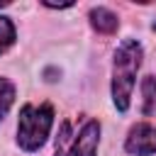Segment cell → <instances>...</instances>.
Here are the masks:
<instances>
[{
    "instance_id": "ba28073f",
    "label": "cell",
    "mask_w": 156,
    "mask_h": 156,
    "mask_svg": "<svg viewBox=\"0 0 156 156\" xmlns=\"http://www.w3.org/2000/svg\"><path fill=\"white\" fill-rule=\"evenodd\" d=\"M15 41V24L7 17H0V54L7 51Z\"/></svg>"
},
{
    "instance_id": "8992f818",
    "label": "cell",
    "mask_w": 156,
    "mask_h": 156,
    "mask_svg": "<svg viewBox=\"0 0 156 156\" xmlns=\"http://www.w3.org/2000/svg\"><path fill=\"white\" fill-rule=\"evenodd\" d=\"M141 112L144 115H156V78L146 76L141 80Z\"/></svg>"
},
{
    "instance_id": "277c9868",
    "label": "cell",
    "mask_w": 156,
    "mask_h": 156,
    "mask_svg": "<svg viewBox=\"0 0 156 156\" xmlns=\"http://www.w3.org/2000/svg\"><path fill=\"white\" fill-rule=\"evenodd\" d=\"M124 149L134 156H149V154H156V127L154 124H136L132 127L127 141H124Z\"/></svg>"
},
{
    "instance_id": "7a4b0ae2",
    "label": "cell",
    "mask_w": 156,
    "mask_h": 156,
    "mask_svg": "<svg viewBox=\"0 0 156 156\" xmlns=\"http://www.w3.org/2000/svg\"><path fill=\"white\" fill-rule=\"evenodd\" d=\"M141 66V46L134 39H124L115 54V66H112V98L119 112L129 107V98L134 90L136 71Z\"/></svg>"
},
{
    "instance_id": "52a82bcc",
    "label": "cell",
    "mask_w": 156,
    "mask_h": 156,
    "mask_svg": "<svg viewBox=\"0 0 156 156\" xmlns=\"http://www.w3.org/2000/svg\"><path fill=\"white\" fill-rule=\"evenodd\" d=\"M12 100H15V85H12L10 80L0 78V119H2V117H5V112L10 110Z\"/></svg>"
},
{
    "instance_id": "9c48e42d",
    "label": "cell",
    "mask_w": 156,
    "mask_h": 156,
    "mask_svg": "<svg viewBox=\"0 0 156 156\" xmlns=\"http://www.w3.org/2000/svg\"><path fill=\"white\" fill-rule=\"evenodd\" d=\"M154 29H156V24H154Z\"/></svg>"
},
{
    "instance_id": "6da1fadb",
    "label": "cell",
    "mask_w": 156,
    "mask_h": 156,
    "mask_svg": "<svg viewBox=\"0 0 156 156\" xmlns=\"http://www.w3.org/2000/svg\"><path fill=\"white\" fill-rule=\"evenodd\" d=\"M100 141V124L93 117L63 119L56 136V156H95Z\"/></svg>"
},
{
    "instance_id": "3957f363",
    "label": "cell",
    "mask_w": 156,
    "mask_h": 156,
    "mask_svg": "<svg viewBox=\"0 0 156 156\" xmlns=\"http://www.w3.org/2000/svg\"><path fill=\"white\" fill-rule=\"evenodd\" d=\"M54 124V107L49 102L41 105H24L20 110V122H17V144L24 151H37Z\"/></svg>"
},
{
    "instance_id": "5b68a950",
    "label": "cell",
    "mask_w": 156,
    "mask_h": 156,
    "mask_svg": "<svg viewBox=\"0 0 156 156\" xmlns=\"http://www.w3.org/2000/svg\"><path fill=\"white\" fill-rule=\"evenodd\" d=\"M90 24H93L100 34H112V32H117L119 20H117V15L110 12L107 7H95V10L90 12Z\"/></svg>"
}]
</instances>
